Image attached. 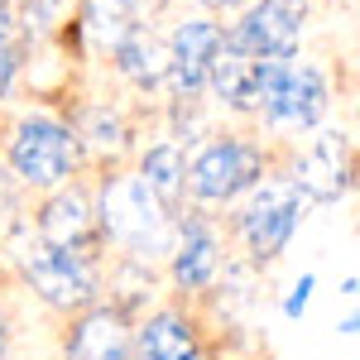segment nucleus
<instances>
[{"label":"nucleus","instance_id":"obj_4","mask_svg":"<svg viewBox=\"0 0 360 360\" xmlns=\"http://www.w3.org/2000/svg\"><path fill=\"white\" fill-rule=\"evenodd\" d=\"M259 178H264V149L240 135H221L193 154V164L183 173V193H193V202L202 207H226L245 197Z\"/></svg>","mask_w":360,"mask_h":360},{"label":"nucleus","instance_id":"obj_12","mask_svg":"<svg viewBox=\"0 0 360 360\" xmlns=\"http://www.w3.org/2000/svg\"><path fill=\"white\" fill-rule=\"evenodd\" d=\"M68 360H135V336H130L125 312H115L111 303H91L72 312Z\"/></svg>","mask_w":360,"mask_h":360},{"label":"nucleus","instance_id":"obj_21","mask_svg":"<svg viewBox=\"0 0 360 360\" xmlns=\"http://www.w3.org/2000/svg\"><path fill=\"white\" fill-rule=\"evenodd\" d=\"M20 68H25V49L0 39V91H10V82L20 77Z\"/></svg>","mask_w":360,"mask_h":360},{"label":"nucleus","instance_id":"obj_22","mask_svg":"<svg viewBox=\"0 0 360 360\" xmlns=\"http://www.w3.org/2000/svg\"><path fill=\"white\" fill-rule=\"evenodd\" d=\"M5 351H10V317L0 312V360H5Z\"/></svg>","mask_w":360,"mask_h":360},{"label":"nucleus","instance_id":"obj_3","mask_svg":"<svg viewBox=\"0 0 360 360\" xmlns=\"http://www.w3.org/2000/svg\"><path fill=\"white\" fill-rule=\"evenodd\" d=\"M5 159H10V173L25 188L49 193V188H63L82 168V139L72 125H63L53 115H25L10 130Z\"/></svg>","mask_w":360,"mask_h":360},{"label":"nucleus","instance_id":"obj_17","mask_svg":"<svg viewBox=\"0 0 360 360\" xmlns=\"http://www.w3.org/2000/svg\"><path fill=\"white\" fill-rule=\"evenodd\" d=\"M139 15H144V0H86L82 5V29L96 49L111 53L115 44L139 29Z\"/></svg>","mask_w":360,"mask_h":360},{"label":"nucleus","instance_id":"obj_18","mask_svg":"<svg viewBox=\"0 0 360 360\" xmlns=\"http://www.w3.org/2000/svg\"><path fill=\"white\" fill-rule=\"evenodd\" d=\"M77 139H91L96 149H120L125 144V125H120V115L111 111V106H91L82 120V130H77Z\"/></svg>","mask_w":360,"mask_h":360},{"label":"nucleus","instance_id":"obj_10","mask_svg":"<svg viewBox=\"0 0 360 360\" xmlns=\"http://www.w3.org/2000/svg\"><path fill=\"white\" fill-rule=\"evenodd\" d=\"M34 236L39 245L49 250H77V255H96V202L86 188L77 183H63V188H49L44 207L34 212Z\"/></svg>","mask_w":360,"mask_h":360},{"label":"nucleus","instance_id":"obj_11","mask_svg":"<svg viewBox=\"0 0 360 360\" xmlns=\"http://www.w3.org/2000/svg\"><path fill=\"white\" fill-rule=\"evenodd\" d=\"M226 44V29L217 20H183V25L173 29V39H168V72H164V86L173 96H188L193 101L197 91L207 86V68H212V58L217 49Z\"/></svg>","mask_w":360,"mask_h":360},{"label":"nucleus","instance_id":"obj_5","mask_svg":"<svg viewBox=\"0 0 360 360\" xmlns=\"http://www.w3.org/2000/svg\"><path fill=\"white\" fill-rule=\"evenodd\" d=\"M20 274L58 312H82V307L101 303V264H96V255L34 245L29 255H20Z\"/></svg>","mask_w":360,"mask_h":360},{"label":"nucleus","instance_id":"obj_16","mask_svg":"<svg viewBox=\"0 0 360 360\" xmlns=\"http://www.w3.org/2000/svg\"><path fill=\"white\" fill-rule=\"evenodd\" d=\"M183 173H188V159H183V149L173 144V139H159V144H149L144 149V159H139V178L149 183V193L164 202L168 212L178 217V207H183Z\"/></svg>","mask_w":360,"mask_h":360},{"label":"nucleus","instance_id":"obj_23","mask_svg":"<svg viewBox=\"0 0 360 360\" xmlns=\"http://www.w3.org/2000/svg\"><path fill=\"white\" fill-rule=\"evenodd\" d=\"M207 10H240V5H250V0H202Z\"/></svg>","mask_w":360,"mask_h":360},{"label":"nucleus","instance_id":"obj_6","mask_svg":"<svg viewBox=\"0 0 360 360\" xmlns=\"http://www.w3.org/2000/svg\"><path fill=\"white\" fill-rule=\"evenodd\" d=\"M327 101H332V91L317 68L293 63V58H274L264 91H259V111L274 130H312L327 115Z\"/></svg>","mask_w":360,"mask_h":360},{"label":"nucleus","instance_id":"obj_15","mask_svg":"<svg viewBox=\"0 0 360 360\" xmlns=\"http://www.w3.org/2000/svg\"><path fill=\"white\" fill-rule=\"evenodd\" d=\"M115 68H120V77H130L135 86H144V91H154V86H164V72H168V49L149 34V29L139 25L130 29L120 44L111 49Z\"/></svg>","mask_w":360,"mask_h":360},{"label":"nucleus","instance_id":"obj_24","mask_svg":"<svg viewBox=\"0 0 360 360\" xmlns=\"http://www.w3.org/2000/svg\"><path fill=\"white\" fill-rule=\"evenodd\" d=\"M0 39H10V5L0 0Z\"/></svg>","mask_w":360,"mask_h":360},{"label":"nucleus","instance_id":"obj_2","mask_svg":"<svg viewBox=\"0 0 360 360\" xmlns=\"http://www.w3.org/2000/svg\"><path fill=\"white\" fill-rule=\"evenodd\" d=\"M307 207H312V202L293 188L288 173L259 178V183L245 193L240 212H236V240L245 245L250 264H259V269L274 264L278 255H283V245L293 240V231L303 226Z\"/></svg>","mask_w":360,"mask_h":360},{"label":"nucleus","instance_id":"obj_8","mask_svg":"<svg viewBox=\"0 0 360 360\" xmlns=\"http://www.w3.org/2000/svg\"><path fill=\"white\" fill-rule=\"evenodd\" d=\"M303 34H307V0H250L236 29L226 34V44L250 58H293Z\"/></svg>","mask_w":360,"mask_h":360},{"label":"nucleus","instance_id":"obj_13","mask_svg":"<svg viewBox=\"0 0 360 360\" xmlns=\"http://www.w3.org/2000/svg\"><path fill=\"white\" fill-rule=\"evenodd\" d=\"M135 360H212L197 322L183 307H159L139 322L135 332Z\"/></svg>","mask_w":360,"mask_h":360},{"label":"nucleus","instance_id":"obj_7","mask_svg":"<svg viewBox=\"0 0 360 360\" xmlns=\"http://www.w3.org/2000/svg\"><path fill=\"white\" fill-rule=\"evenodd\" d=\"M288 178H293V188H298L312 207H327V202L351 197V188H356L351 135H341V130H317V135L293 154Z\"/></svg>","mask_w":360,"mask_h":360},{"label":"nucleus","instance_id":"obj_14","mask_svg":"<svg viewBox=\"0 0 360 360\" xmlns=\"http://www.w3.org/2000/svg\"><path fill=\"white\" fill-rule=\"evenodd\" d=\"M269 68H274V58H250L240 49L221 44L217 58H212V68H207V86L231 111H259V91H264Z\"/></svg>","mask_w":360,"mask_h":360},{"label":"nucleus","instance_id":"obj_20","mask_svg":"<svg viewBox=\"0 0 360 360\" xmlns=\"http://www.w3.org/2000/svg\"><path fill=\"white\" fill-rule=\"evenodd\" d=\"M312 288H317V278H312V274H303L293 288H288V298H283V317H288V322H298V317L307 312V303H312Z\"/></svg>","mask_w":360,"mask_h":360},{"label":"nucleus","instance_id":"obj_19","mask_svg":"<svg viewBox=\"0 0 360 360\" xmlns=\"http://www.w3.org/2000/svg\"><path fill=\"white\" fill-rule=\"evenodd\" d=\"M63 5L68 0H20V29H25L29 39H44L63 20Z\"/></svg>","mask_w":360,"mask_h":360},{"label":"nucleus","instance_id":"obj_9","mask_svg":"<svg viewBox=\"0 0 360 360\" xmlns=\"http://www.w3.org/2000/svg\"><path fill=\"white\" fill-rule=\"evenodd\" d=\"M226 269V245L221 231L207 217H178L173 226V245H168V278L178 293H207L217 288V278Z\"/></svg>","mask_w":360,"mask_h":360},{"label":"nucleus","instance_id":"obj_1","mask_svg":"<svg viewBox=\"0 0 360 360\" xmlns=\"http://www.w3.org/2000/svg\"><path fill=\"white\" fill-rule=\"evenodd\" d=\"M173 226H178V217L149 193V183L139 173H120V178L101 183V193H96V231L125 259H144L149 264V259L168 255Z\"/></svg>","mask_w":360,"mask_h":360}]
</instances>
